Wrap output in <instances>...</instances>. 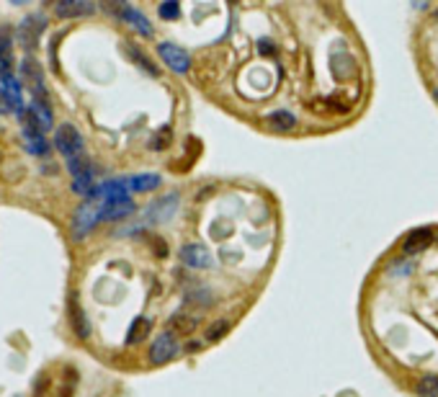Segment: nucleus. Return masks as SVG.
I'll list each match as a JSON object with an SVG mask.
<instances>
[{"instance_id":"5","label":"nucleus","mask_w":438,"mask_h":397,"mask_svg":"<svg viewBox=\"0 0 438 397\" xmlns=\"http://www.w3.org/2000/svg\"><path fill=\"white\" fill-rule=\"evenodd\" d=\"M44 26H47V16L44 13H34L23 18L21 26H18V42H21L23 50H34L39 44V36H42Z\"/></svg>"},{"instance_id":"22","label":"nucleus","mask_w":438,"mask_h":397,"mask_svg":"<svg viewBox=\"0 0 438 397\" xmlns=\"http://www.w3.org/2000/svg\"><path fill=\"white\" fill-rule=\"evenodd\" d=\"M227 330H230V323H227V320H219V323L206 328V340H219Z\"/></svg>"},{"instance_id":"4","label":"nucleus","mask_w":438,"mask_h":397,"mask_svg":"<svg viewBox=\"0 0 438 397\" xmlns=\"http://www.w3.org/2000/svg\"><path fill=\"white\" fill-rule=\"evenodd\" d=\"M181 346H178V338L173 333H160L155 340H152V346H150V362L160 367V364H168L170 359H176Z\"/></svg>"},{"instance_id":"3","label":"nucleus","mask_w":438,"mask_h":397,"mask_svg":"<svg viewBox=\"0 0 438 397\" xmlns=\"http://www.w3.org/2000/svg\"><path fill=\"white\" fill-rule=\"evenodd\" d=\"M103 8H106L108 13L119 16L121 21H127L129 26L135 28V31H140L142 36H152V23H150L147 16L142 13V11H137L135 6H129V3H103Z\"/></svg>"},{"instance_id":"9","label":"nucleus","mask_w":438,"mask_h":397,"mask_svg":"<svg viewBox=\"0 0 438 397\" xmlns=\"http://www.w3.org/2000/svg\"><path fill=\"white\" fill-rule=\"evenodd\" d=\"M67 312H70V325H72V330H75V335L83 338V340L91 338V323H88V318H85V312H83V307H80V299H78L75 291L70 294Z\"/></svg>"},{"instance_id":"1","label":"nucleus","mask_w":438,"mask_h":397,"mask_svg":"<svg viewBox=\"0 0 438 397\" xmlns=\"http://www.w3.org/2000/svg\"><path fill=\"white\" fill-rule=\"evenodd\" d=\"M101 222V201H93V198H85L83 204L75 209L72 214V240H83L85 235L91 233L93 227Z\"/></svg>"},{"instance_id":"21","label":"nucleus","mask_w":438,"mask_h":397,"mask_svg":"<svg viewBox=\"0 0 438 397\" xmlns=\"http://www.w3.org/2000/svg\"><path fill=\"white\" fill-rule=\"evenodd\" d=\"M67 170L72 173V178H78V176H83V173H88V170H93L91 168V160L85 155H78V157H72V160H67Z\"/></svg>"},{"instance_id":"19","label":"nucleus","mask_w":438,"mask_h":397,"mask_svg":"<svg viewBox=\"0 0 438 397\" xmlns=\"http://www.w3.org/2000/svg\"><path fill=\"white\" fill-rule=\"evenodd\" d=\"M127 55L132 57V60H135V62L140 65L145 72H150V75H157V67L152 65V60H150V57H145V52L137 50L135 44H127Z\"/></svg>"},{"instance_id":"18","label":"nucleus","mask_w":438,"mask_h":397,"mask_svg":"<svg viewBox=\"0 0 438 397\" xmlns=\"http://www.w3.org/2000/svg\"><path fill=\"white\" fill-rule=\"evenodd\" d=\"M417 397H438V376L436 374H423L415 384Z\"/></svg>"},{"instance_id":"12","label":"nucleus","mask_w":438,"mask_h":397,"mask_svg":"<svg viewBox=\"0 0 438 397\" xmlns=\"http://www.w3.org/2000/svg\"><path fill=\"white\" fill-rule=\"evenodd\" d=\"M431 242H433V233H431V230H425V227H420V230H412V233L403 240V253H408V255L423 253V250L431 248Z\"/></svg>"},{"instance_id":"11","label":"nucleus","mask_w":438,"mask_h":397,"mask_svg":"<svg viewBox=\"0 0 438 397\" xmlns=\"http://www.w3.org/2000/svg\"><path fill=\"white\" fill-rule=\"evenodd\" d=\"M137 206L132 198H121V201H106V204H101V222H116V220H124L129 214L135 212Z\"/></svg>"},{"instance_id":"23","label":"nucleus","mask_w":438,"mask_h":397,"mask_svg":"<svg viewBox=\"0 0 438 397\" xmlns=\"http://www.w3.org/2000/svg\"><path fill=\"white\" fill-rule=\"evenodd\" d=\"M160 16H163L165 21H176L178 16H181V6H178L176 0H170V3H160Z\"/></svg>"},{"instance_id":"10","label":"nucleus","mask_w":438,"mask_h":397,"mask_svg":"<svg viewBox=\"0 0 438 397\" xmlns=\"http://www.w3.org/2000/svg\"><path fill=\"white\" fill-rule=\"evenodd\" d=\"M55 13L60 18H78V16H91L96 13V3L88 0H57Z\"/></svg>"},{"instance_id":"20","label":"nucleus","mask_w":438,"mask_h":397,"mask_svg":"<svg viewBox=\"0 0 438 397\" xmlns=\"http://www.w3.org/2000/svg\"><path fill=\"white\" fill-rule=\"evenodd\" d=\"M93 189H96V184H93V170H88V173H83V176L72 178V191L80 194V196H91Z\"/></svg>"},{"instance_id":"2","label":"nucleus","mask_w":438,"mask_h":397,"mask_svg":"<svg viewBox=\"0 0 438 397\" xmlns=\"http://www.w3.org/2000/svg\"><path fill=\"white\" fill-rule=\"evenodd\" d=\"M55 147L60 150V155L64 157V160H72V157L78 155H85L83 147V135H80L78 129L72 127V124H60L55 132Z\"/></svg>"},{"instance_id":"16","label":"nucleus","mask_w":438,"mask_h":397,"mask_svg":"<svg viewBox=\"0 0 438 397\" xmlns=\"http://www.w3.org/2000/svg\"><path fill=\"white\" fill-rule=\"evenodd\" d=\"M150 330H152V323H150L147 318H137L135 323H132V328H129L127 333V343L129 346H135V343H142V340L147 338Z\"/></svg>"},{"instance_id":"8","label":"nucleus","mask_w":438,"mask_h":397,"mask_svg":"<svg viewBox=\"0 0 438 397\" xmlns=\"http://www.w3.org/2000/svg\"><path fill=\"white\" fill-rule=\"evenodd\" d=\"M181 261L191 269H206V266H212V253L201 242H186L181 248Z\"/></svg>"},{"instance_id":"14","label":"nucleus","mask_w":438,"mask_h":397,"mask_svg":"<svg viewBox=\"0 0 438 397\" xmlns=\"http://www.w3.org/2000/svg\"><path fill=\"white\" fill-rule=\"evenodd\" d=\"M127 186L129 191H155L157 186H160V176L157 173H140V176H129L127 178Z\"/></svg>"},{"instance_id":"6","label":"nucleus","mask_w":438,"mask_h":397,"mask_svg":"<svg viewBox=\"0 0 438 397\" xmlns=\"http://www.w3.org/2000/svg\"><path fill=\"white\" fill-rule=\"evenodd\" d=\"M157 55L163 57V62L168 65L173 72H189V67H191V57H189V52L176 47V44H170V42L160 44V47H157Z\"/></svg>"},{"instance_id":"7","label":"nucleus","mask_w":438,"mask_h":397,"mask_svg":"<svg viewBox=\"0 0 438 397\" xmlns=\"http://www.w3.org/2000/svg\"><path fill=\"white\" fill-rule=\"evenodd\" d=\"M178 209V194H168V196H160L157 201L147 206V220L150 222H168Z\"/></svg>"},{"instance_id":"15","label":"nucleus","mask_w":438,"mask_h":397,"mask_svg":"<svg viewBox=\"0 0 438 397\" xmlns=\"http://www.w3.org/2000/svg\"><path fill=\"white\" fill-rule=\"evenodd\" d=\"M23 142H26V150L31 155L44 157L50 152V142L44 140L42 132H34V129H23Z\"/></svg>"},{"instance_id":"17","label":"nucleus","mask_w":438,"mask_h":397,"mask_svg":"<svg viewBox=\"0 0 438 397\" xmlns=\"http://www.w3.org/2000/svg\"><path fill=\"white\" fill-rule=\"evenodd\" d=\"M269 124L274 129H279V132H289V129H294V124H297V116H294L291 111L279 108V111H274L269 116Z\"/></svg>"},{"instance_id":"13","label":"nucleus","mask_w":438,"mask_h":397,"mask_svg":"<svg viewBox=\"0 0 438 397\" xmlns=\"http://www.w3.org/2000/svg\"><path fill=\"white\" fill-rule=\"evenodd\" d=\"M165 330L173 335H191L193 330H196V318L184 315V312H176V315L168 320V328H165Z\"/></svg>"}]
</instances>
